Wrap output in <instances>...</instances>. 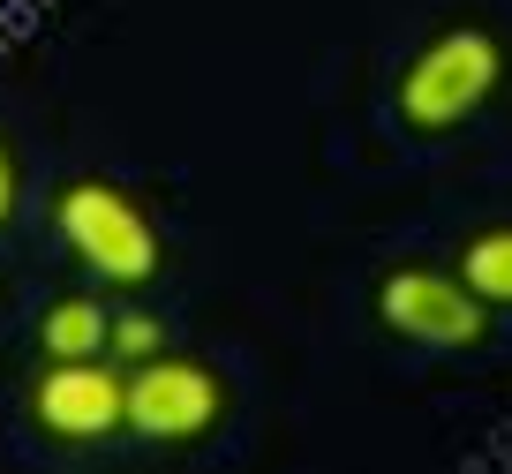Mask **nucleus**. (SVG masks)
<instances>
[{
    "label": "nucleus",
    "mask_w": 512,
    "mask_h": 474,
    "mask_svg": "<svg viewBox=\"0 0 512 474\" xmlns=\"http://www.w3.org/2000/svg\"><path fill=\"white\" fill-rule=\"evenodd\" d=\"M505 83V46L482 23H445L437 38H422L400 61V83H392V113L415 136H452L467 128Z\"/></svg>",
    "instance_id": "nucleus-1"
},
{
    "label": "nucleus",
    "mask_w": 512,
    "mask_h": 474,
    "mask_svg": "<svg viewBox=\"0 0 512 474\" xmlns=\"http://www.w3.org/2000/svg\"><path fill=\"white\" fill-rule=\"evenodd\" d=\"M53 234H61L68 256H76L91 279H106L113 294H144L166 271L159 226H151V211L136 204L121 181H98V174L68 181V189L53 196Z\"/></svg>",
    "instance_id": "nucleus-2"
},
{
    "label": "nucleus",
    "mask_w": 512,
    "mask_h": 474,
    "mask_svg": "<svg viewBox=\"0 0 512 474\" xmlns=\"http://www.w3.org/2000/svg\"><path fill=\"white\" fill-rule=\"evenodd\" d=\"M490 301L460 279L452 264H400L384 271L377 286V324L407 347H430V354H467L490 339Z\"/></svg>",
    "instance_id": "nucleus-3"
},
{
    "label": "nucleus",
    "mask_w": 512,
    "mask_h": 474,
    "mask_svg": "<svg viewBox=\"0 0 512 474\" xmlns=\"http://www.w3.org/2000/svg\"><path fill=\"white\" fill-rule=\"evenodd\" d=\"M226 422V384L196 354H151L128 369V437L159 444V452H189Z\"/></svg>",
    "instance_id": "nucleus-4"
},
{
    "label": "nucleus",
    "mask_w": 512,
    "mask_h": 474,
    "mask_svg": "<svg viewBox=\"0 0 512 474\" xmlns=\"http://www.w3.org/2000/svg\"><path fill=\"white\" fill-rule=\"evenodd\" d=\"M31 422L46 429L53 444H68V452L113 444L128 429V369L113 362V354H91V362H38Z\"/></svg>",
    "instance_id": "nucleus-5"
},
{
    "label": "nucleus",
    "mask_w": 512,
    "mask_h": 474,
    "mask_svg": "<svg viewBox=\"0 0 512 474\" xmlns=\"http://www.w3.org/2000/svg\"><path fill=\"white\" fill-rule=\"evenodd\" d=\"M113 339V309L98 294H61L38 309V362H91Z\"/></svg>",
    "instance_id": "nucleus-6"
},
{
    "label": "nucleus",
    "mask_w": 512,
    "mask_h": 474,
    "mask_svg": "<svg viewBox=\"0 0 512 474\" xmlns=\"http://www.w3.org/2000/svg\"><path fill=\"white\" fill-rule=\"evenodd\" d=\"M452 271H460V279L475 286L490 309H512V219H505V226H482V234H467L460 256H452Z\"/></svg>",
    "instance_id": "nucleus-7"
},
{
    "label": "nucleus",
    "mask_w": 512,
    "mask_h": 474,
    "mask_svg": "<svg viewBox=\"0 0 512 474\" xmlns=\"http://www.w3.org/2000/svg\"><path fill=\"white\" fill-rule=\"evenodd\" d=\"M106 354H113L121 369H136V362H151V354H166V316H151V309H113Z\"/></svg>",
    "instance_id": "nucleus-8"
},
{
    "label": "nucleus",
    "mask_w": 512,
    "mask_h": 474,
    "mask_svg": "<svg viewBox=\"0 0 512 474\" xmlns=\"http://www.w3.org/2000/svg\"><path fill=\"white\" fill-rule=\"evenodd\" d=\"M16 211H23V166H16V143L0 136V234L16 226Z\"/></svg>",
    "instance_id": "nucleus-9"
}]
</instances>
